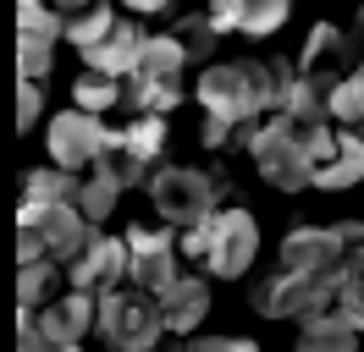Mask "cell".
<instances>
[{
	"label": "cell",
	"mask_w": 364,
	"mask_h": 352,
	"mask_svg": "<svg viewBox=\"0 0 364 352\" xmlns=\"http://www.w3.org/2000/svg\"><path fill=\"white\" fill-rule=\"evenodd\" d=\"M116 99H122V83H116V77L83 72V77L72 83V110H83V116H100V110H111Z\"/></svg>",
	"instance_id": "obj_22"
},
{
	"label": "cell",
	"mask_w": 364,
	"mask_h": 352,
	"mask_svg": "<svg viewBox=\"0 0 364 352\" xmlns=\"http://www.w3.org/2000/svg\"><path fill=\"white\" fill-rule=\"evenodd\" d=\"M116 6L111 0H94V6H83L77 17H67V39L77 44V50H94V44H105L111 39V28H116Z\"/></svg>",
	"instance_id": "obj_17"
},
{
	"label": "cell",
	"mask_w": 364,
	"mask_h": 352,
	"mask_svg": "<svg viewBox=\"0 0 364 352\" xmlns=\"http://www.w3.org/2000/svg\"><path fill=\"white\" fill-rule=\"evenodd\" d=\"M122 149H127V154H138L144 165H155V160H160V149H166V116H138L133 127L122 132Z\"/></svg>",
	"instance_id": "obj_24"
},
{
	"label": "cell",
	"mask_w": 364,
	"mask_h": 352,
	"mask_svg": "<svg viewBox=\"0 0 364 352\" xmlns=\"http://www.w3.org/2000/svg\"><path fill=\"white\" fill-rule=\"evenodd\" d=\"M77 187H83V182H77V176L72 171H28V182H23V204H39V209H45V204H77Z\"/></svg>",
	"instance_id": "obj_18"
},
{
	"label": "cell",
	"mask_w": 364,
	"mask_h": 352,
	"mask_svg": "<svg viewBox=\"0 0 364 352\" xmlns=\"http://www.w3.org/2000/svg\"><path fill=\"white\" fill-rule=\"evenodd\" d=\"M39 110H45V83H17V127H33L39 121Z\"/></svg>",
	"instance_id": "obj_32"
},
{
	"label": "cell",
	"mask_w": 364,
	"mask_h": 352,
	"mask_svg": "<svg viewBox=\"0 0 364 352\" xmlns=\"http://www.w3.org/2000/svg\"><path fill=\"white\" fill-rule=\"evenodd\" d=\"M17 33H28V39H67V17L50 6V0H17Z\"/></svg>",
	"instance_id": "obj_20"
},
{
	"label": "cell",
	"mask_w": 364,
	"mask_h": 352,
	"mask_svg": "<svg viewBox=\"0 0 364 352\" xmlns=\"http://www.w3.org/2000/svg\"><path fill=\"white\" fill-rule=\"evenodd\" d=\"M50 66H55V44L17 33V72H23V83H45Z\"/></svg>",
	"instance_id": "obj_28"
},
{
	"label": "cell",
	"mask_w": 364,
	"mask_h": 352,
	"mask_svg": "<svg viewBox=\"0 0 364 352\" xmlns=\"http://www.w3.org/2000/svg\"><path fill=\"white\" fill-rule=\"evenodd\" d=\"M342 259H348V248H342L337 226H298V231H287V242H282V270L309 275V281L331 275Z\"/></svg>",
	"instance_id": "obj_10"
},
{
	"label": "cell",
	"mask_w": 364,
	"mask_h": 352,
	"mask_svg": "<svg viewBox=\"0 0 364 352\" xmlns=\"http://www.w3.org/2000/svg\"><path fill=\"white\" fill-rule=\"evenodd\" d=\"M160 303V319H166V330H177V336H193L199 330V319L210 314V286L199 281V275H182L166 297H155Z\"/></svg>",
	"instance_id": "obj_14"
},
{
	"label": "cell",
	"mask_w": 364,
	"mask_h": 352,
	"mask_svg": "<svg viewBox=\"0 0 364 352\" xmlns=\"http://www.w3.org/2000/svg\"><path fill=\"white\" fill-rule=\"evenodd\" d=\"M144 39H149V33H138V22H116L105 44L83 50V61H89V72H100V77H116V83H122V77H133V72H138Z\"/></svg>",
	"instance_id": "obj_13"
},
{
	"label": "cell",
	"mask_w": 364,
	"mask_h": 352,
	"mask_svg": "<svg viewBox=\"0 0 364 352\" xmlns=\"http://www.w3.org/2000/svg\"><path fill=\"white\" fill-rule=\"evenodd\" d=\"M243 6H249V0H210V22H215V33H227V28H237V17H243Z\"/></svg>",
	"instance_id": "obj_33"
},
{
	"label": "cell",
	"mask_w": 364,
	"mask_h": 352,
	"mask_svg": "<svg viewBox=\"0 0 364 352\" xmlns=\"http://www.w3.org/2000/svg\"><path fill=\"white\" fill-rule=\"evenodd\" d=\"M298 352H359V330L348 325L337 308L315 314V319H304V330H298Z\"/></svg>",
	"instance_id": "obj_16"
},
{
	"label": "cell",
	"mask_w": 364,
	"mask_h": 352,
	"mask_svg": "<svg viewBox=\"0 0 364 352\" xmlns=\"http://www.w3.org/2000/svg\"><path fill=\"white\" fill-rule=\"evenodd\" d=\"M326 105H331V116H337L342 127H364V61L326 94Z\"/></svg>",
	"instance_id": "obj_21"
},
{
	"label": "cell",
	"mask_w": 364,
	"mask_h": 352,
	"mask_svg": "<svg viewBox=\"0 0 364 352\" xmlns=\"http://www.w3.org/2000/svg\"><path fill=\"white\" fill-rule=\"evenodd\" d=\"M337 149H342V160H353L359 176H364V127H342L337 132Z\"/></svg>",
	"instance_id": "obj_34"
},
{
	"label": "cell",
	"mask_w": 364,
	"mask_h": 352,
	"mask_svg": "<svg viewBox=\"0 0 364 352\" xmlns=\"http://www.w3.org/2000/svg\"><path fill=\"white\" fill-rule=\"evenodd\" d=\"M116 193H122L116 182H105V176H89V182L77 187V215L89 220V226H100V220L116 209Z\"/></svg>",
	"instance_id": "obj_27"
},
{
	"label": "cell",
	"mask_w": 364,
	"mask_h": 352,
	"mask_svg": "<svg viewBox=\"0 0 364 352\" xmlns=\"http://www.w3.org/2000/svg\"><path fill=\"white\" fill-rule=\"evenodd\" d=\"M359 39H364V28H359Z\"/></svg>",
	"instance_id": "obj_39"
},
{
	"label": "cell",
	"mask_w": 364,
	"mask_h": 352,
	"mask_svg": "<svg viewBox=\"0 0 364 352\" xmlns=\"http://www.w3.org/2000/svg\"><path fill=\"white\" fill-rule=\"evenodd\" d=\"M144 171H149V165H144L138 154L122 149V132H111V143H105V149H100V160H94V176H105V182H116V187H138V182H144Z\"/></svg>",
	"instance_id": "obj_19"
},
{
	"label": "cell",
	"mask_w": 364,
	"mask_h": 352,
	"mask_svg": "<svg viewBox=\"0 0 364 352\" xmlns=\"http://www.w3.org/2000/svg\"><path fill=\"white\" fill-rule=\"evenodd\" d=\"M122 6H133V11H144V17H149V11H166L171 0H122Z\"/></svg>",
	"instance_id": "obj_36"
},
{
	"label": "cell",
	"mask_w": 364,
	"mask_h": 352,
	"mask_svg": "<svg viewBox=\"0 0 364 352\" xmlns=\"http://www.w3.org/2000/svg\"><path fill=\"white\" fill-rule=\"evenodd\" d=\"M182 61H188V50H182L177 33H149V39H144V55H138V72L127 83H177Z\"/></svg>",
	"instance_id": "obj_15"
},
{
	"label": "cell",
	"mask_w": 364,
	"mask_h": 352,
	"mask_svg": "<svg viewBox=\"0 0 364 352\" xmlns=\"http://www.w3.org/2000/svg\"><path fill=\"white\" fill-rule=\"evenodd\" d=\"M359 182H364L359 165H353V160H342V154L331 160V165H320V171H315V187H320V193H342V187H359Z\"/></svg>",
	"instance_id": "obj_30"
},
{
	"label": "cell",
	"mask_w": 364,
	"mask_h": 352,
	"mask_svg": "<svg viewBox=\"0 0 364 352\" xmlns=\"http://www.w3.org/2000/svg\"><path fill=\"white\" fill-rule=\"evenodd\" d=\"M348 72H353V39L342 33L337 22H315L309 39H304V55H298V77L331 94Z\"/></svg>",
	"instance_id": "obj_9"
},
{
	"label": "cell",
	"mask_w": 364,
	"mask_h": 352,
	"mask_svg": "<svg viewBox=\"0 0 364 352\" xmlns=\"http://www.w3.org/2000/svg\"><path fill=\"white\" fill-rule=\"evenodd\" d=\"M177 237L171 226H127V281L149 297H166L171 286L182 281L177 270Z\"/></svg>",
	"instance_id": "obj_5"
},
{
	"label": "cell",
	"mask_w": 364,
	"mask_h": 352,
	"mask_svg": "<svg viewBox=\"0 0 364 352\" xmlns=\"http://www.w3.org/2000/svg\"><path fill=\"white\" fill-rule=\"evenodd\" d=\"M50 286H55V259L23 264V270H17V303H23V308H45Z\"/></svg>",
	"instance_id": "obj_26"
},
{
	"label": "cell",
	"mask_w": 364,
	"mask_h": 352,
	"mask_svg": "<svg viewBox=\"0 0 364 352\" xmlns=\"http://www.w3.org/2000/svg\"><path fill=\"white\" fill-rule=\"evenodd\" d=\"M287 17H293V0H249L243 17H237V33H249V39H271Z\"/></svg>",
	"instance_id": "obj_23"
},
{
	"label": "cell",
	"mask_w": 364,
	"mask_h": 352,
	"mask_svg": "<svg viewBox=\"0 0 364 352\" xmlns=\"http://www.w3.org/2000/svg\"><path fill=\"white\" fill-rule=\"evenodd\" d=\"M177 39H182V50H188V61H193V55H210V39H215V22H210V11H205V17H188Z\"/></svg>",
	"instance_id": "obj_31"
},
{
	"label": "cell",
	"mask_w": 364,
	"mask_h": 352,
	"mask_svg": "<svg viewBox=\"0 0 364 352\" xmlns=\"http://www.w3.org/2000/svg\"><path fill=\"white\" fill-rule=\"evenodd\" d=\"M282 116H293L304 132H309V127H326V116H331V105H326V88H315V83H304V77H298L293 94H287V110H282Z\"/></svg>",
	"instance_id": "obj_25"
},
{
	"label": "cell",
	"mask_w": 364,
	"mask_h": 352,
	"mask_svg": "<svg viewBox=\"0 0 364 352\" xmlns=\"http://www.w3.org/2000/svg\"><path fill=\"white\" fill-rule=\"evenodd\" d=\"M67 281H72V292H89V297L116 292L127 281V237H94L89 253L67 270Z\"/></svg>",
	"instance_id": "obj_11"
},
{
	"label": "cell",
	"mask_w": 364,
	"mask_h": 352,
	"mask_svg": "<svg viewBox=\"0 0 364 352\" xmlns=\"http://www.w3.org/2000/svg\"><path fill=\"white\" fill-rule=\"evenodd\" d=\"M227 352H259V341H249V336H232Z\"/></svg>",
	"instance_id": "obj_38"
},
{
	"label": "cell",
	"mask_w": 364,
	"mask_h": 352,
	"mask_svg": "<svg viewBox=\"0 0 364 352\" xmlns=\"http://www.w3.org/2000/svg\"><path fill=\"white\" fill-rule=\"evenodd\" d=\"M133 105L138 116H166L182 105V83H133Z\"/></svg>",
	"instance_id": "obj_29"
},
{
	"label": "cell",
	"mask_w": 364,
	"mask_h": 352,
	"mask_svg": "<svg viewBox=\"0 0 364 352\" xmlns=\"http://www.w3.org/2000/svg\"><path fill=\"white\" fill-rule=\"evenodd\" d=\"M94 330L111 341L116 352H155L160 330V303L138 286H116V292H100V314H94Z\"/></svg>",
	"instance_id": "obj_2"
},
{
	"label": "cell",
	"mask_w": 364,
	"mask_h": 352,
	"mask_svg": "<svg viewBox=\"0 0 364 352\" xmlns=\"http://www.w3.org/2000/svg\"><path fill=\"white\" fill-rule=\"evenodd\" d=\"M205 231H210L205 270L221 275V281H237V275L254 264V253H259V220L232 204V209H215V215L205 220Z\"/></svg>",
	"instance_id": "obj_6"
},
{
	"label": "cell",
	"mask_w": 364,
	"mask_h": 352,
	"mask_svg": "<svg viewBox=\"0 0 364 352\" xmlns=\"http://www.w3.org/2000/svg\"><path fill=\"white\" fill-rule=\"evenodd\" d=\"M249 154L259 176L282 187V193H298V187H315V154H309V132L298 127L293 116H271V121H259L249 127Z\"/></svg>",
	"instance_id": "obj_1"
},
{
	"label": "cell",
	"mask_w": 364,
	"mask_h": 352,
	"mask_svg": "<svg viewBox=\"0 0 364 352\" xmlns=\"http://www.w3.org/2000/svg\"><path fill=\"white\" fill-rule=\"evenodd\" d=\"M50 160H55V171H83L100 160V149L111 143V127L100 121V116H83V110H61V116H50Z\"/></svg>",
	"instance_id": "obj_7"
},
{
	"label": "cell",
	"mask_w": 364,
	"mask_h": 352,
	"mask_svg": "<svg viewBox=\"0 0 364 352\" xmlns=\"http://www.w3.org/2000/svg\"><path fill=\"white\" fill-rule=\"evenodd\" d=\"M50 6H55L61 17H77V11H83V6H94V0H50Z\"/></svg>",
	"instance_id": "obj_37"
},
{
	"label": "cell",
	"mask_w": 364,
	"mask_h": 352,
	"mask_svg": "<svg viewBox=\"0 0 364 352\" xmlns=\"http://www.w3.org/2000/svg\"><path fill=\"white\" fill-rule=\"evenodd\" d=\"M342 270V264H337ZM337 270L331 275H293V270H282L276 281L254 286V308L265 314V319H315V314H331L337 308Z\"/></svg>",
	"instance_id": "obj_4"
},
{
	"label": "cell",
	"mask_w": 364,
	"mask_h": 352,
	"mask_svg": "<svg viewBox=\"0 0 364 352\" xmlns=\"http://www.w3.org/2000/svg\"><path fill=\"white\" fill-rule=\"evenodd\" d=\"M94 314H100V297L67 292L61 303L39 308V341H45V347H77V341L94 330Z\"/></svg>",
	"instance_id": "obj_12"
},
{
	"label": "cell",
	"mask_w": 364,
	"mask_h": 352,
	"mask_svg": "<svg viewBox=\"0 0 364 352\" xmlns=\"http://www.w3.org/2000/svg\"><path fill=\"white\" fill-rule=\"evenodd\" d=\"M215 176L199 171V165H166V171L149 176V198H155V215L166 226H182V231H193V226H205L215 215Z\"/></svg>",
	"instance_id": "obj_3"
},
{
	"label": "cell",
	"mask_w": 364,
	"mask_h": 352,
	"mask_svg": "<svg viewBox=\"0 0 364 352\" xmlns=\"http://www.w3.org/2000/svg\"><path fill=\"white\" fill-rule=\"evenodd\" d=\"M28 226H39V237H45V259L55 264H77L83 253H89V242H94V226L83 215H77V204H23V215Z\"/></svg>",
	"instance_id": "obj_8"
},
{
	"label": "cell",
	"mask_w": 364,
	"mask_h": 352,
	"mask_svg": "<svg viewBox=\"0 0 364 352\" xmlns=\"http://www.w3.org/2000/svg\"><path fill=\"white\" fill-rule=\"evenodd\" d=\"M337 237H342V248H348V259H359V264H364V220H342Z\"/></svg>",
	"instance_id": "obj_35"
}]
</instances>
